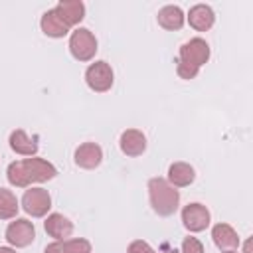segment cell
<instances>
[{
  "mask_svg": "<svg viewBox=\"0 0 253 253\" xmlns=\"http://www.w3.org/2000/svg\"><path fill=\"white\" fill-rule=\"evenodd\" d=\"M174 188H186L196 180V170L188 162H172L168 166V178Z\"/></svg>",
  "mask_w": 253,
  "mask_h": 253,
  "instance_id": "cell-18",
  "label": "cell"
},
{
  "mask_svg": "<svg viewBox=\"0 0 253 253\" xmlns=\"http://www.w3.org/2000/svg\"><path fill=\"white\" fill-rule=\"evenodd\" d=\"M57 176V168L40 156H28L22 160H14L6 168V178L14 188H30L32 184L49 182Z\"/></svg>",
  "mask_w": 253,
  "mask_h": 253,
  "instance_id": "cell-1",
  "label": "cell"
},
{
  "mask_svg": "<svg viewBox=\"0 0 253 253\" xmlns=\"http://www.w3.org/2000/svg\"><path fill=\"white\" fill-rule=\"evenodd\" d=\"M148 200L150 208L156 215L168 217L174 215L180 208V192L166 178H150L148 180Z\"/></svg>",
  "mask_w": 253,
  "mask_h": 253,
  "instance_id": "cell-2",
  "label": "cell"
},
{
  "mask_svg": "<svg viewBox=\"0 0 253 253\" xmlns=\"http://www.w3.org/2000/svg\"><path fill=\"white\" fill-rule=\"evenodd\" d=\"M73 160L83 170H95L103 162V148L97 142H83L75 148Z\"/></svg>",
  "mask_w": 253,
  "mask_h": 253,
  "instance_id": "cell-9",
  "label": "cell"
},
{
  "mask_svg": "<svg viewBox=\"0 0 253 253\" xmlns=\"http://www.w3.org/2000/svg\"><path fill=\"white\" fill-rule=\"evenodd\" d=\"M65 253H91V241L85 237H71L63 239Z\"/></svg>",
  "mask_w": 253,
  "mask_h": 253,
  "instance_id": "cell-20",
  "label": "cell"
},
{
  "mask_svg": "<svg viewBox=\"0 0 253 253\" xmlns=\"http://www.w3.org/2000/svg\"><path fill=\"white\" fill-rule=\"evenodd\" d=\"M97 38L89 28H75L69 36V53L73 59L85 63L91 61L97 53Z\"/></svg>",
  "mask_w": 253,
  "mask_h": 253,
  "instance_id": "cell-3",
  "label": "cell"
},
{
  "mask_svg": "<svg viewBox=\"0 0 253 253\" xmlns=\"http://www.w3.org/2000/svg\"><path fill=\"white\" fill-rule=\"evenodd\" d=\"M43 253H65V247H63V241H51L49 245H45Z\"/></svg>",
  "mask_w": 253,
  "mask_h": 253,
  "instance_id": "cell-24",
  "label": "cell"
},
{
  "mask_svg": "<svg viewBox=\"0 0 253 253\" xmlns=\"http://www.w3.org/2000/svg\"><path fill=\"white\" fill-rule=\"evenodd\" d=\"M119 146H121V152L125 156L136 158V156L144 154V150H146V136L138 128H126L121 132Z\"/></svg>",
  "mask_w": 253,
  "mask_h": 253,
  "instance_id": "cell-10",
  "label": "cell"
},
{
  "mask_svg": "<svg viewBox=\"0 0 253 253\" xmlns=\"http://www.w3.org/2000/svg\"><path fill=\"white\" fill-rule=\"evenodd\" d=\"M22 210L32 217H45L51 210V196L42 186H30L22 196Z\"/></svg>",
  "mask_w": 253,
  "mask_h": 253,
  "instance_id": "cell-5",
  "label": "cell"
},
{
  "mask_svg": "<svg viewBox=\"0 0 253 253\" xmlns=\"http://www.w3.org/2000/svg\"><path fill=\"white\" fill-rule=\"evenodd\" d=\"M180 253H204V243L198 239V237H184L182 239V247H180Z\"/></svg>",
  "mask_w": 253,
  "mask_h": 253,
  "instance_id": "cell-22",
  "label": "cell"
},
{
  "mask_svg": "<svg viewBox=\"0 0 253 253\" xmlns=\"http://www.w3.org/2000/svg\"><path fill=\"white\" fill-rule=\"evenodd\" d=\"M210 55H211V49L204 38H192V40L184 42L178 51V59H182L198 69L210 61Z\"/></svg>",
  "mask_w": 253,
  "mask_h": 253,
  "instance_id": "cell-7",
  "label": "cell"
},
{
  "mask_svg": "<svg viewBox=\"0 0 253 253\" xmlns=\"http://www.w3.org/2000/svg\"><path fill=\"white\" fill-rule=\"evenodd\" d=\"M4 237H6L10 247L22 249V247H28L36 239V227L26 217H14V221L8 223V227L4 231Z\"/></svg>",
  "mask_w": 253,
  "mask_h": 253,
  "instance_id": "cell-6",
  "label": "cell"
},
{
  "mask_svg": "<svg viewBox=\"0 0 253 253\" xmlns=\"http://www.w3.org/2000/svg\"><path fill=\"white\" fill-rule=\"evenodd\" d=\"M0 253H16V249L10 247V245H8V247H6V245H0Z\"/></svg>",
  "mask_w": 253,
  "mask_h": 253,
  "instance_id": "cell-25",
  "label": "cell"
},
{
  "mask_svg": "<svg viewBox=\"0 0 253 253\" xmlns=\"http://www.w3.org/2000/svg\"><path fill=\"white\" fill-rule=\"evenodd\" d=\"M243 253H251V239L245 241V247H243Z\"/></svg>",
  "mask_w": 253,
  "mask_h": 253,
  "instance_id": "cell-26",
  "label": "cell"
},
{
  "mask_svg": "<svg viewBox=\"0 0 253 253\" xmlns=\"http://www.w3.org/2000/svg\"><path fill=\"white\" fill-rule=\"evenodd\" d=\"M176 73H178L180 79L190 81V79H196L198 77L200 69L194 67V65H190V63H186V61H182V59H176Z\"/></svg>",
  "mask_w": 253,
  "mask_h": 253,
  "instance_id": "cell-21",
  "label": "cell"
},
{
  "mask_svg": "<svg viewBox=\"0 0 253 253\" xmlns=\"http://www.w3.org/2000/svg\"><path fill=\"white\" fill-rule=\"evenodd\" d=\"M210 221H211V213L204 204L192 202V204L182 208V223L190 233L204 231L210 225Z\"/></svg>",
  "mask_w": 253,
  "mask_h": 253,
  "instance_id": "cell-8",
  "label": "cell"
},
{
  "mask_svg": "<svg viewBox=\"0 0 253 253\" xmlns=\"http://www.w3.org/2000/svg\"><path fill=\"white\" fill-rule=\"evenodd\" d=\"M126 253H154V249L150 247V243H148V241L134 239V241H130V243H128Z\"/></svg>",
  "mask_w": 253,
  "mask_h": 253,
  "instance_id": "cell-23",
  "label": "cell"
},
{
  "mask_svg": "<svg viewBox=\"0 0 253 253\" xmlns=\"http://www.w3.org/2000/svg\"><path fill=\"white\" fill-rule=\"evenodd\" d=\"M211 239L219 251H233L239 247V235L229 223H215L211 227Z\"/></svg>",
  "mask_w": 253,
  "mask_h": 253,
  "instance_id": "cell-15",
  "label": "cell"
},
{
  "mask_svg": "<svg viewBox=\"0 0 253 253\" xmlns=\"http://www.w3.org/2000/svg\"><path fill=\"white\" fill-rule=\"evenodd\" d=\"M221 253H239L237 249H233V251H221Z\"/></svg>",
  "mask_w": 253,
  "mask_h": 253,
  "instance_id": "cell-28",
  "label": "cell"
},
{
  "mask_svg": "<svg viewBox=\"0 0 253 253\" xmlns=\"http://www.w3.org/2000/svg\"><path fill=\"white\" fill-rule=\"evenodd\" d=\"M85 83L95 93H107V91H111V87L115 83V73H113L111 63H107L105 59L93 61L85 69Z\"/></svg>",
  "mask_w": 253,
  "mask_h": 253,
  "instance_id": "cell-4",
  "label": "cell"
},
{
  "mask_svg": "<svg viewBox=\"0 0 253 253\" xmlns=\"http://www.w3.org/2000/svg\"><path fill=\"white\" fill-rule=\"evenodd\" d=\"M186 20H188L190 28H194L196 32H208L215 24V14H213L211 6H208V4H196L186 14Z\"/></svg>",
  "mask_w": 253,
  "mask_h": 253,
  "instance_id": "cell-14",
  "label": "cell"
},
{
  "mask_svg": "<svg viewBox=\"0 0 253 253\" xmlns=\"http://www.w3.org/2000/svg\"><path fill=\"white\" fill-rule=\"evenodd\" d=\"M43 229L49 237H53V241H63L69 239L73 233V221L69 217H65L63 213H47L45 221H43Z\"/></svg>",
  "mask_w": 253,
  "mask_h": 253,
  "instance_id": "cell-11",
  "label": "cell"
},
{
  "mask_svg": "<svg viewBox=\"0 0 253 253\" xmlns=\"http://www.w3.org/2000/svg\"><path fill=\"white\" fill-rule=\"evenodd\" d=\"M55 12L69 28H73L81 24V20L85 18V4L81 0H59L55 6Z\"/></svg>",
  "mask_w": 253,
  "mask_h": 253,
  "instance_id": "cell-16",
  "label": "cell"
},
{
  "mask_svg": "<svg viewBox=\"0 0 253 253\" xmlns=\"http://www.w3.org/2000/svg\"><path fill=\"white\" fill-rule=\"evenodd\" d=\"M156 253V251H154ZM158 253H180L178 249H164V251H158Z\"/></svg>",
  "mask_w": 253,
  "mask_h": 253,
  "instance_id": "cell-27",
  "label": "cell"
},
{
  "mask_svg": "<svg viewBox=\"0 0 253 253\" xmlns=\"http://www.w3.org/2000/svg\"><path fill=\"white\" fill-rule=\"evenodd\" d=\"M20 202L8 188H0V219H14L18 215Z\"/></svg>",
  "mask_w": 253,
  "mask_h": 253,
  "instance_id": "cell-19",
  "label": "cell"
},
{
  "mask_svg": "<svg viewBox=\"0 0 253 253\" xmlns=\"http://www.w3.org/2000/svg\"><path fill=\"white\" fill-rule=\"evenodd\" d=\"M156 22L160 28L168 30V32H176L184 26L186 22V14L182 12L180 6H174V4H168V6H162L156 14Z\"/></svg>",
  "mask_w": 253,
  "mask_h": 253,
  "instance_id": "cell-17",
  "label": "cell"
},
{
  "mask_svg": "<svg viewBox=\"0 0 253 253\" xmlns=\"http://www.w3.org/2000/svg\"><path fill=\"white\" fill-rule=\"evenodd\" d=\"M8 144L12 148V152L20 154V156H36L38 154V138L36 136H30L24 128H16L10 132L8 136Z\"/></svg>",
  "mask_w": 253,
  "mask_h": 253,
  "instance_id": "cell-12",
  "label": "cell"
},
{
  "mask_svg": "<svg viewBox=\"0 0 253 253\" xmlns=\"http://www.w3.org/2000/svg\"><path fill=\"white\" fill-rule=\"evenodd\" d=\"M40 28H42V32H43L47 38H53V40L65 38V36L71 32V28L59 18V14L55 12V8L45 10V12L42 14V18H40Z\"/></svg>",
  "mask_w": 253,
  "mask_h": 253,
  "instance_id": "cell-13",
  "label": "cell"
}]
</instances>
